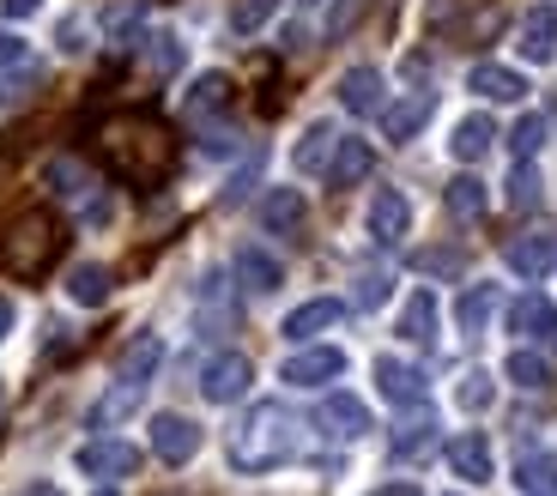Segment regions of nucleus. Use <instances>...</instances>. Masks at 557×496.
I'll list each match as a JSON object with an SVG mask.
<instances>
[{
  "label": "nucleus",
  "mask_w": 557,
  "mask_h": 496,
  "mask_svg": "<svg viewBox=\"0 0 557 496\" xmlns=\"http://www.w3.org/2000/svg\"><path fill=\"white\" fill-rule=\"evenodd\" d=\"M503 375H509L516 387H528V394H533V387H545V382H552V363H545L540 351H516V358L503 363Z\"/></svg>",
  "instance_id": "nucleus-32"
},
{
  "label": "nucleus",
  "mask_w": 557,
  "mask_h": 496,
  "mask_svg": "<svg viewBox=\"0 0 557 496\" xmlns=\"http://www.w3.org/2000/svg\"><path fill=\"white\" fill-rule=\"evenodd\" d=\"M79 472L85 479H127V472H139V448L134 442H115V436H98L79 448Z\"/></svg>",
  "instance_id": "nucleus-6"
},
{
  "label": "nucleus",
  "mask_w": 557,
  "mask_h": 496,
  "mask_svg": "<svg viewBox=\"0 0 557 496\" xmlns=\"http://www.w3.org/2000/svg\"><path fill=\"white\" fill-rule=\"evenodd\" d=\"M382 297H388V273H376V266H363V273L351 278V303H358V309H376Z\"/></svg>",
  "instance_id": "nucleus-36"
},
{
  "label": "nucleus",
  "mask_w": 557,
  "mask_h": 496,
  "mask_svg": "<svg viewBox=\"0 0 557 496\" xmlns=\"http://www.w3.org/2000/svg\"><path fill=\"white\" fill-rule=\"evenodd\" d=\"M400 339H412V345H431L436 339V290H412V297H406Z\"/></svg>",
  "instance_id": "nucleus-24"
},
{
  "label": "nucleus",
  "mask_w": 557,
  "mask_h": 496,
  "mask_svg": "<svg viewBox=\"0 0 557 496\" xmlns=\"http://www.w3.org/2000/svg\"><path fill=\"white\" fill-rule=\"evenodd\" d=\"M467 91L491 97V103H521V97H528V79H521L516 67H497V61H479V67L467 73Z\"/></svg>",
  "instance_id": "nucleus-13"
},
{
  "label": "nucleus",
  "mask_w": 557,
  "mask_h": 496,
  "mask_svg": "<svg viewBox=\"0 0 557 496\" xmlns=\"http://www.w3.org/2000/svg\"><path fill=\"white\" fill-rule=\"evenodd\" d=\"M521 55H528L533 67H545V61L557 55V7H533V13L521 18Z\"/></svg>",
  "instance_id": "nucleus-16"
},
{
  "label": "nucleus",
  "mask_w": 557,
  "mask_h": 496,
  "mask_svg": "<svg viewBox=\"0 0 557 496\" xmlns=\"http://www.w3.org/2000/svg\"><path fill=\"white\" fill-rule=\"evenodd\" d=\"M98 496H115V491H98Z\"/></svg>",
  "instance_id": "nucleus-47"
},
{
  "label": "nucleus",
  "mask_w": 557,
  "mask_h": 496,
  "mask_svg": "<svg viewBox=\"0 0 557 496\" xmlns=\"http://www.w3.org/2000/svg\"><path fill=\"white\" fill-rule=\"evenodd\" d=\"M431 110H436L431 91H412V97H400V103H382V134H388L394 146H406L418 127L431 122Z\"/></svg>",
  "instance_id": "nucleus-11"
},
{
  "label": "nucleus",
  "mask_w": 557,
  "mask_h": 496,
  "mask_svg": "<svg viewBox=\"0 0 557 496\" xmlns=\"http://www.w3.org/2000/svg\"><path fill=\"white\" fill-rule=\"evenodd\" d=\"M139 394H146V382H127V375H115V387L103 394L98 406H91V424H98V430L122 424L127 412H139Z\"/></svg>",
  "instance_id": "nucleus-26"
},
{
  "label": "nucleus",
  "mask_w": 557,
  "mask_h": 496,
  "mask_svg": "<svg viewBox=\"0 0 557 496\" xmlns=\"http://www.w3.org/2000/svg\"><path fill=\"white\" fill-rule=\"evenodd\" d=\"M67 297H73V303H85V309L110 303V266H98V261H79V266L67 273Z\"/></svg>",
  "instance_id": "nucleus-29"
},
{
  "label": "nucleus",
  "mask_w": 557,
  "mask_h": 496,
  "mask_svg": "<svg viewBox=\"0 0 557 496\" xmlns=\"http://www.w3.org/2000/svg\"><path fill=\"white\" fill-rule=\"evenodd\" d=\"M315 424L327 430L334 442H358L363 430H370V406H363L358 394H327L321 412H315Z\"/></svg>",
  "instance_id": "nucleus-9"
},
{
  "label": "nucleus",
  "mask_w": 557,
  "mask_h": 496,
  "mask_svg": "<svg viewBox=\"0 0 557 496\" xmlns=\"http://www.w3.org/2000/svg\"><path fill=\"white\" fill-rule=\"evenodd\" d=\"M25 496H61V491H55V484H30Z\"/></svg>",
  "instance_id": "nucleus-46"
},
{
  "label": "nucleus",
  "mask_w": 557,
  "mask_h": 496,
  "mask_svg": "<svg viewBox=\"0 0 557 496\" xmlns=\"http://www.w3.org/2000/svg\"><path fill=\"white\" fill-rule=\"evenodd\" d=\"M516 484L528 496H557V460L552 455H521L516 460Z\"/></svg>",
  "instance_id": "nucleus-31"
},
{
  "label": "nucleus",
  "mask_w": 557,
  "mask_h": 496,
  "mask_svg": "<svg viewBox=\"0 0 557 496\" xmlns=\"http://www.w3.org/2000/svg\"><path fill=\"white\" fill-rule=\"evenodd\" d=\"M152 455L164 460V467H188V460L200 455V424H188V418H176V412L152 418Z\"/></svg>",
  "instance_id": "nucleus-7"
},
{
  "label": "nucleus",
  "mask_w": 557,
  "mask_h": 496,
  "mask_svg": "<svg viewBox=\"0 0 557 496\" xmlns=\"http://www.w3.org/2000/svg\"><path fill=\"white\" fill-rule=\"evenodd\" d=\"M443 207H448V219L473 224V219H485L491 194H485V182H479V176H455V182H448V194H443Z\"/></svg>",
  "instance_id": "nucleus-25"
},
{
  "label": "nucleus",
  "mask_w": 557,
  "mask_h": 496,
  "mask_svg": "<svg viewBox=\"0 0 557 496\" xmlns=\"http://www.w3.org/2000/svg\"><path fill=\"white\" fill-rule=\"evenodd\" d=\"M292 455H297V418L278 400H261L231 436V467L237 472H273Z\"/></svg>",
  "instance_id": "nucleus-2"
},
{
  "label": "nucleus",
  "mask_w": 557,
  "mask_h": 496,
  "mask_svg": "<svg viewBox=\"0 0 557 496\" xmlns=\"http://www.w3.org/2000/svg\"><path fill=\"white\" fill-rule=\"evenodd\" d=\"M509 207H516V212L540 207V176H533V164H521L516 176H509Z\"/></svg>",
  "instance_id": "nucleus-38"
},
{
  "label": "nucleus",
  "mask_w": 557,
  "mask_h": 496,
  "mask_svg": "<svg viewBox=\"0 0 557 496\" xmlns=\"http://www.w3.org/2000/svg\"><path fill=\"white\" fill-rule=\"evenodd\" d=\"M334 146H339V134L327 122H315L304 139H297V152H292V164L304 170V176H327V164H334Z\"/></svg>",
  "instance_id": "nucleus-20"
},
{
  "label": "nucleus",
  "mask_w": 557,
  "mask_h": 496,
  "mask_svg": "<svg viewBox=\"0 0 557 496\" xmlns=\"http://www.w3.org/2000/svg\"><path fill=\"white\" fill-rule=\"evenodd\" d=\"M436 442V412L424 400L418 406H406V418H400V430H394V455H424V448H431Z\"/></svg>",
  "instance_id": "nucleus-21"
},
{
  "label": "nucleus",
  "mask_w": 557,
  "mask_h": 496,
  "mask_svg": "<svg viewBox=\"0 0 557 496\" xmlns=\"http://www.w3.org/2000/svg\"><path fill=\"white\" fill-rule=\"evenodd\" d=\"M304 219H309L304 188H267L261 194V224L273 236H297V231H304Z\"/></svg>",
  "instance_id": "nucleus-10"
},
{
  "label": "nucleus",
  "mask_w": 557,
  "mask_h": 496,
  "mask_svg": "<svg viewBox=\"0 0 557 496\" xmlns=\"http://www.w3.org/2000/svg\"><path fill=\"white\" fill-rule=\"evenodd\" d=\"M406 231H412V200H406L400 188H382L376 200H370V236H376L382 248H400Z\"/></svg>",
  "instance_id": "nucleus-8"
},
{
  "label": "nucleus",
  "mask_w": 557,
  "mask_h": 496,
  "mask_svg": "<svg viewBox=\"0 0 557 496\" xmlns=\"http://www.w3.org/2000/svg\"><path fill=\"white\" fill-rule=\"evenodd\" d=\"M152 42H158V49H152V67H158V73H176V67H182L176 37H152Z\"/></svg>",
  "instance_id": "nucleus-41"
},
{
  "label": "nucleus",
  "mask_w": 557,
  "mask_h": 496,
  "mask_svg": "<svg viewBox=\"0 0 557 496\" xmlns=\"http://www.w3.org/2000/svg\"><path fill=\"white\" fill-rule=\"evenodd\" d=\"M376 387H382V400H394V406H418L424 400V370H412L400 358H376Z\"/></svg>",
  "instance_id": "nucleus-14"
},
{
  "label": "nucleus",
  "mask_w": 557,
  "mask_h": 496,
  "mask_svg": "<svg viewBox=\"0 0 557 496\" xmlns=\"http://www.w3.org/2000/svg\"><path fill=\"white\" fill-rule=\"evenodd\" d=\"M255 382V363L243 358V351H219V358H207V370H200V394H207L212 406H237L243 394H249Z\"/></svg>",
  "instance_id": "nucleus-4"
},
{
  "label": "nucleus",
  "mask_w": 557,
  "mask_h": 496,
  "mask_svg": "<svg viewBox=\"0 0 557 496\" xmlns=\"http://www.w3.org/2000/svg\"><path fill=\"white\" fill-rule=\"evenodd\" d=\"M491 139H497L491 115H467V122H455V139H448V152H455L460 164H479V158L491 152Z\"/></svg>",
  "instance_id": "nucleus-27"
},
{
  "label": "nucleus",
  "mask_w": 557,
  "mask_h": 496,
  "mask_svg": "<svg viewBox=\"0 0 557 496\" xmlns=\"http://www.w3.org/2000/svg\"><path fill=\"white\" fill-rule=\"evenodd\" d=\"M448 467H455L460 479L485 484V479H491V442L479 436V430H467V436H455V442H448Z\"/></svg>",
  "instance_id": "nucleus-23"
},
{
  "label": "nucleus",
  "mask_w": 557,
  "mask_h": 496,
  "mask_svg": "<svg viewBox=\"0 0 557 496\" xmlns=\"http://www.w3.org/2000/svg\"><path fill=\"white\" fill-rule=\"evenodd\" d=\"M370 170H376V146H370V139H339L334 164H327V182H334V188H358Z\"/></svg>",
  "instance_id": "nucleus-15"
},
{
  "label": "nucleus",
  "mask_w": 557,
  "mask_h": 496,
  "mask_svg": "<svg viewBox=\"0 0 557 496\" xmlns=\"http://www.w3.org/2000/svg\"><path fill=\"white\" fill-rule=\"evenodd\" d=\"M37 7H42V0H0V13H7V18H25V13H37Z\"/></svg>",
  "instance_id": "nucleus-42"
},
{
  "label": "nucleus",
  "mask_w": 557,
  "mask_h": 496,
  "mask_svg": "<svg viewBox=\"0 0 557 496\" xmlns=\"http://www.w3.org/2000/svg\"><path fill=\"white\" fill-rule=\"evenodd\" d=\"M491 315H497V285H467V297L455 303V327L460 333H485Z\"/></svg>",
  "instance_id": "nucleus-30"
},
{
  "label": "nucleus",
  "mask_w": 557,
  "mask_h": 496,
  "mask_svg": "<svg viewBox=\"0 0 557 496\" xmlns=\"http://www.w3.org/2000/svg\"><path fill=\"white\" fill-rule=\"evenodd\" d=\"M467 412H485L491 400H497V387H491V375L485 370H473V375H460V394H455Z\"/></svg>",
  "instance_id": "nucleus-37"
},
{
  "label": "nucleus",
  "mask_w": 557,
  "mask_h": 496,
  "mask_svg": "<svg viewBox=\"0 0 557 496\" xmlns=\"http://www.w3.org/2000/svg\"><path fill=\"white\" fill-rule=\"evenodd\" d=\"M61 243H67V231H61V219L49 207H30L18 212L13 224H7V236H0V266L13 278H42L49 266H55Z\"/></svg>",
  "instance_id": "nucleus-3"
},
{
  "label": "nucleus",
  "mask_w": 557,
  "mask_h": 496,
  "mask_svg": "<svg viewBox=\"0 0 557 496\" xmlns=\"http://www.w3.org/2000/svg\"><path fill=\"white\" fill-rule=\"evenodd\" d=\"M13 321H18V309H13V297H0V339L13 333Z\"/></svg>",
  "instance_id": "nucleus-43"
},
{
  "label": "nucleus",
  "mask_w": 557,
  "mask_h": 496,
  "mask_svg": "<svg viewBox=\"0 0 557 496\" xmlns=\"http://www.w3.org/2000/svg\"><path fill=\"white\" fill-rule=\"evenodd\" d=\"M237 278L255 290V297H273V290L285 285V266H278L267 248H237Z\"/></svg>",
  "instance_id": "nucleus-19"
},
{
  "label": "nucleus",
  "mask_w": 557,
  "mask_h": 496,
  "mask_svg": "<svg viewBox=\"0 0 557 496\" xmlns=\"http://www.w3.org/2000/svg\"><path fill=\"white\" fill-rule=\"evenodd\" d=\"M278 375H285L292 387H327V382L346 375V351H334V345H309V351H292Z\"/></svg>",
  "instance_id": "nucleus-5"
},
{
  "label": "nucleus",
  "mask_w": 557,
  "mask_h": 496,
  "mask_svg": "<svg viewBox=\"0 0 557 496\" xmlns=\"http://www.w3.org/2000/svg\"><path fill=\"white\" fill-rule=\"evenodd\" d=\"M552 261H557L552 236H516V243L503 248V266H509L516 278H545V273H552Z\"/></svg>",
  "instance_id": "nucleus-12"
},
{
  "label": "nucleus",
  "mask_w": 557,
  "mask_h": 496,
  "mask_svg": "<svg viewBox=\"0 0 557 496\" xmlns=\"http://www.w3.org/2000/svg\"><path fill=\"white\" fill-rule=\"evenodd\" d=\"M339 103H346L351 115H382V73L376 67L339 73Z\"/></svg>",
  "instance_id": "nucleus-17"
},
{
  "label": "nucleus",
  "mask_w": 557,
  "mask_h": 496,
  "mask_svg": "<svg viewBox=\"0 0 557 496\" xmlns=\"http://www.w3.org/2000/svg\"><path fill=\"white\" fill-rule=\"evenodd\" d=\"M545 315H552L545 297H521V303H509V333H533V339H540Z\"/></svg>",
  "instance_id": "nucleus-34"
},
{
  "label": "nucleus",
  "mask_w": 557,
  "mask_h": 496,
  "mask_svg": "<svg viewBox=\"0 0 557 496\" xmlns=\"http://www.w3.org/2000/svg\"><path fill=\"white\" fill-rule=\"evenodd\" d=\"M158 363H164V339H158V333H139V339L122 351L115 375H127V382H152V370H158Z\"/></svg>",
  "instance_id": "nucleus-28"
},
{
  "label": "nucleus",
  "mask_w": 557,
  "mask_h": 496,
  "mask_svg": "<svg viewBox=\"0 0 557 496\" xmlns=\"http://www.w3.org/2000/svg\"><path fill=\"white\" fill-rule=\"evenodd\" d=\"M339 315H346V303H339V297H315V303H304V309H292V315H285V339H315V333H327Z\"/></svg>",
  "instance_id": "nucleus-18"
},
{
  "label": "nucleus",
  "mask_w": 557,
  "mask_h": 496,
  "mask_svg": "<svg viewBox=\"0 0 557 496\" xmlns=\"http://www.w3.org/2000/svg\"><path fill=\"white\" fill-rule=\"evenodd\" d=\"M231 110V73H200L195 85H188V115L195 122H212V115Z\"/></svg>",
  "instance_id": "nucleus-22"
},
{
  "label": "nucleus",
  "mask_w": 557,
  "mask_h": 496,
  "mask_svg": "<svg viewBox=\"0 0 557 496\" xmlns=\"http://www.w3.org/2000/svg\"><path fill=\"white\" fill-rule=\"evenodd\" d=\"M273 7H278V0H237V7H231V30H237V37L261 30L267 18H273Z\"/></svg>",
  "instance_id": "nucleus-35"
},
{
  "label": "nucleus",
  "mask_w": 557,
  "mask_h": 496,
  "mask_svg": "<svg viewBox=\"0 0 557 496\" xmlns=\"http://www.w3.org/2000/svg\"><path fill=\"white\" fill-rule=\"evenodd\" d=\"M370 496H424V491H418V484H406V479H400V484H382V491H370Z\"/></svg>",
  "instance_id": "nucleus-44"
},
{
  "label": "nucleus",
  "mask_w": 557,
  "mask_h": 496,
  "mask_svg": "<svg viewBox=\"0 0 557 496\" xmlns=\"http://www.w3.org/2000/svg\"><path fill=\"white\" fill-rule=\"evenodd\" d=\"M545 146V115H521L516 134H509V152L521 158V164H533V152Z\"/></svg>",
  "instance_id": "nucleus-33"
},
{
  "label": "nucleus",
  "mask_w": 557,
  "mask_h": 496,
  "mask_svg": "<svg viewBox=\"0 0 557 496\" xmlns=\"http://www.w3.org/2000/svg\"><path fill=\"white\" fill-rule=\"evenodd\" d=\"M540 339H545V345H557V309H552V315H545V327H540Z\"/></svg>",
  "instance_id": "nucleus-45"
},
{
  "label": "nucleus",
  "mask_w": 557,
  "mask_h": 496,
  "mask_svg": "<svg viewBox=\"0 0 557 496\" xmlns=\"http://www.w3.org/2000/svg\"><path fill=\"white\" fill-rule=\"evenodd\" d=\"M25 61H30L25 37H13V30H0V67H25Z\"/></svg>",
  "instance_id": "nucleus-40"
},
{
  "label": "nucleus",
  "mask_w": 557,
  "mask_h": 496,
  "mask_svg": "<svg viewBox=\"0 0 557 496\" xmlns=\"http://www.w3.org/2000/svg\"><path fill=\"white\" fill-rule=\"evenodd\" d=\"M98 146H103V164H110L122 182H134V188L164 182L170 164H176V139H170V127L158 122V115H146V110L110 115L103 134H98Z\"/></svg>",
  "instance_id": "nucleus-1"
},
{
  "label": "nucleus",
  "mask_w": 557,
  "mask_h": 496,
  "mask_svg": "<svg viewBox=\"0 0 557 496\" xmlns=\"http://www.w3.org/2000/svg\"><path fill=\"white\" fill-rule=\"evenodd\" d=\"M418 273H460V248H424V255H412Z\"/></svg>",
  "instance_id": "nucleus-39"
}]
</instances>
